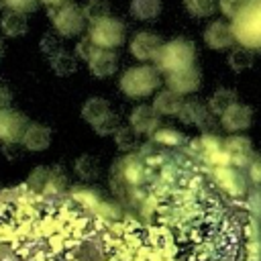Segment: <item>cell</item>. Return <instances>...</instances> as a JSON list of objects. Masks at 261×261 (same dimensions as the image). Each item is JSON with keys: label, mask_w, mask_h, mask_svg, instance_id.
Wrapping results in <instances>:
<instances>
[{"label": "cell", "mask_w": 261, "mask_h": 261, "mask_svg": "<svg viewBox=\"0 0 261 261\" xmlns=\"http://www.w3.org/2000/svg\"><path fill=\"white\" fill-rule=\"evenodd\" d=\"M161 86V71L153 65H135L128 67L120 80H118V88L120 92L130 98V100H141L147 98L151 94H155V90Z\"/></svg>", "instance_id": "cell-1"}, {"label": "cell", "mask_w": 261, "mask_h": 261, "mask_svg": "<svg viewBox=\"0 0 261 261\" xmlns=\"http://www.w3.org/2000/svg\"><path fill=\"white\" fill-rule=\"evenodd\" d=\"M196 63V45L190 39L177 37L163 43L159 55L155 57V65L161 73H171Z\"/></svg>", "instance_id": "cell-2"}, {"label": "cell", "mask_w": 261, "mask_h": 261, "mask_svg": "<svg viewBox=\"0 0 261 261\" xmlns=\"http://www.w3.org/2000/svg\"><path fill=\"white\" fill-rule=\"evenodd\" d=\"M232 31L241 45L261 49V0H249V4L232 18Z\"/></svg>", "instance_id": "cell-3"}, {"label": "cell", "mask_w": 261, "mask_h": 261, "mask_svg": "<svg viewBox=\"0 0 261 261\" xmlns=\"http://www.w3.org/2000/svg\"><path fill=\"white\" fill-rule=\"evenodd\" d=\"M88 35L102 49H118L126 39V27L116 16H106L96 22H90Z\"/></svg>", "instance_id": "cell-4"}, {"label": "cell", "mask_w": 261, "mask_h": 261, "mask_svg": "<svg viewBox=\"0 0 261 261\" xmlns=\"http://www.w3.org/2000/svg\"><path fill=\"white\" fill-rule=\"evenodd\" d=\"M51 20H53V27H55V31H57L59 37L73 39V37L82 35V31L86 29V20L88 18L84 14V8H80L73 2H69V4H63V6L53 8Z\"/></svg>", "instance_id": "cell-5"}, {"label": "cell", "mask_w": 261, "mask_h": 261, "mask_svg": "<svg viewBox=\"0 0 261 261\" xmlns=\"http://www.w3.org/2000/svg\"><path fill=\"white\" fill-rule=\"evenodd\" d=\"M31 120L27 114L14 108H6L0 112V141L2 143H22V137L29 128Z\"/></svg>", "instance_id": "cell-6"}, {"label": "cell", "mask_w": 261, "mask_h": 261, "mask_svg": "<svg viewBox=\"0 0 261 261\" xmlns=\"http://www.w3.org/2000/svg\"><path fill=\"white\" fill-rule=\"evenodd\" d=\"M163 47V41L157 33L153 31H139L135 33V37L130 39V55L137 57L139 61H155V57L159 55Z\"/></svg>", "instance_id": "cell-7"}, {"label": "cell", "mask_w": 261, "mask_h": 261, "mask_svg": "<svg viewBox=\"0 0 261 261\" xmlns=\"http://www.w3.org/2000/svg\"><path fill=\"white\" fill-rule=\"evenodd\" d=\"M165 84L169 90L186 96V94H194L200 84H202V73L200 69L194 65L190 67H184V69H177V71H171V73H165Z\"/></svg>", "instance_id": "cell-8"}, {"label": "cell", "mask_w": 261, "mask_h": 261, "mask_svg": "<svg viewBox=\"0 0 261 261\" xmlns=\"http://www.w3.org/2000/svg\"><path fill=\"white\" fill-rule=\"evenodd\" d=\"M128 124L139 135H153L161 126V114L153 108V104H139L128 114Z\"/></svg>", "instance_id": "cell-9"}, {"label": "cell", "mask_w": 261, "mask_h": 261, "mask_svg": "<svg viewBox=\"0 0 261 261\" xmlns=\"http://www.w3.org/2000/svg\"><path fill=\"white\" fill-rule=\"evenodd\" d=\"M234 41H237V37H234L232 24H226L222 20H214L204 29V43L214 51L230 49Z\"/></svg>", "instance_id": "cell-10"}, {"label": "cell", "mask_w": 261, "mask_h": 261, "mask_svg": "<svg viewBox=\"0 0 261 261\" xmlns=\"http://www.w3.org/2000/svg\"><path fill=\"white\" fill-rule=\"evenodd\" d=\"M177 118L184 122V124H192V126H200L202 130H210L212 124H210V118H212V112L208 108V104H202L198 100H186Z\"/></svg>", "instance_id": "cell-11"}, {"label": "cell", "mask_w": 261, "mask_h": 261, "mask_svg": "<svg viewBox=\"0 0 261 261\" xmlns=\"http://www.w3.org/2000/svg\"><path fill=\"white\" fill-rule=\"evenodd\" d=\"M88 69H90V73L94 77H100V80L110 77L118 69V55L114 53V49H102V47H98L96 53L88 61Z\"/></svg>", "instance_id": "cell-12"}, {"label": "cell", "mask_w": 261, "mask_h": 261, "mask_svg": "<svg viewBox=\"0 0 261 261\" xmlns=\"http://www.w3.org/2000/svg\"><path fill=\"white\" fill-rule=\"evenodd\" d=\"M253 122V110L247 106V104H241V102H234L230 108H226L222 114H220V124L222 128L230 130V133H239V130H245L249 128Z\"/></svg>", "instance_id": "cell-13"}, {"label": "cell", "mask_w": 261, "mask_h": 261, "mask_svg": "<svg viewBox=\"0 0 261 261\" xmlns=\"http://www.w3.org/2000/svg\"><path fill=\"white\" fill-rule=\"evenodd\" d=\"M51 139H53V135H51L49 126H45L41 122H31L27 133H24V137H22V145H24L27 151L41 153V151L49 149Z\"/></svg>", "instance_id": "cell-14"}, {"label": "cell", "mask_w": 261, "mask_h": 261, "mask_svg": "<svg viewBox=\"0 0 261 261\" xmlns=\"http://www.w3.org/2000/svg\"><path fill=\"white\" fill-rule=\"evenodd\" d=\"M224 151L232 165H247L249 159L253 157V143L249 137L234 135L224 141Z\"/></svg>", "instance_id": "cell-15"}, {"label": "cell", "mask_w": 261, "mask_h": 261, "mask_svg": "<svg viewBox=\"0 0 261 261\" xmlns=\"http://www.w3.org/2000/svg\"><path fill=\"white\" fill-rule=\"evenodd\" d=\"M216 177H218V184L222 186V190L228 192L230 196H243L247 192V184H245L243 175L239 173V169H234L230 165H220L216 169Z\"/></svg>", "instance_id": "cell-16"}, {"label": "cell", "mask_w": 261, "mask_h": 261, "mask_svg": "<svg viewBox=\"0 0 261 261\" xmlns=\"http://www.w3.org/2000/svg\"><path fill=\"white\" fill-rule=\"evenodd\" d=\"M184 96L173 92V90H163L153 98V108L161 114V116H177L181 106H184Z\"/></svg>", "instance_id": "cell-17"}, {"label": "cell", "mask_w": 261, "mask_h": 261, "mask_svg": "<svg viewBox=\"0 0 261 261\" xmlns=\"http://www.w3.org/2000/svg\"><path fill=\"white\" fill-rule=\"evenodd\" d=\"M47 59H49L51 71H53L55 75H59V77H69V75L75 73V69H77V55L65 51L63 47H61L59 51L51 53Z\"/></svg>", "instance_id": "cell-18"}, {"label": "cell", "mask_w": 261, "mask_h": 261, "mask_svg": "<svg viewBox=\"0 0 261 261\" xmlns=\"http://www.w3.org/2000/svg\"><path fill=\"white\" fill-rule=\"evenodd\" d=\"M0 29L6 37H22L29 29V22H27V16L24 12H18V10H12L8 8L2 18H0Z\"/></svg>", "instance_id": "cell-19"}, {"label": "cell", "mask_w": 261, "mask_h": 261, "mask_svg": "<svg viewBox=\"0 0 261 261\" xmlns=\"http://www.w3.org/2000/svg\"><path fill=\"white\" fill-rule=\"evenodd\" d=\"M110 110H112V108H110L108 100H104V98H100V96H94V98H90V100L84 102V106H82V118H84L90 126H94V124H96L98 120H102Z\"/></svg>", "instance_id": "cell-20"}, {"label": "cell", "mask_w": 261, "mask_h": 261, "mask_svg": "<svg viewBox=\"0 0 261 261\" xmlns=\"http://www.w3.org/2000/svg\"><path fill=\"white\" fill-rule=\"evenodd\" d=\"M163 10V0H130V14L137 20H155Z\"/></svg>", "instance_id": "cell-21"}, {"label": "cell", "mask_w": 261, "mask_h": 261, "mask_svg": "<svg viewBox=\"0 0 261 261\" xmlns=\"http://www.w3.org/2000/svg\"><path fill=\"white\" fill-rule=\"evenodd\" d=\"M237 98H239L237 92H232V90H228V88H218V90L210 96L208 108H210L212 114H218V116H220L226 108H230L234 102H239Z\"/></svg>", "instance_id": "cell-22"}, {"label": "cell", "mask_w": 261, "mask_h": 261, "mask_svg": "<svg viewBox=\"0 0 261 261\" xmlns=\"http://www.w3.org/2000/svg\"><path fill=\"white\" fill-rule=\"evenodd\" d=\"M73 169H75L77 177L84 181H94L100 175V163L92 155H80L73 163Z\"/></svg>", "instance_id": "cell-23"}, {"label": "cell", "mask_w": 261, "mask_h": 261, "mask_svg": "<svg viewBox=\"0 0 261 261\" xmlns=\"http://www.w3.org/2000/svg\"><path fill=\"white\" fill-rule=\"evenodd\" d=\"M220 0H184V8L194 18H208L216 12Z\"/></svg>", "instance_id": "cell-24"}, {"label": "cell", "mask_w": 261, "mask_h": 261, "mask_svg": "<svg viewBox=\"0 0 261 261\" xmlns=\"http://www.w3.org/2000/svg\"><path fill=\"white\" fill-rule=\"evenodd\" d=\"M114 143L120 151H135L139 147V133L130 124H120L114 133Z\"/></svg>", "instance_id": "cell-25"}, {"label": "cell", "mask_w": 261, "mask_h": 261, "mask_svg": "<svg viewBox=\"0 0 261 261\" xmlns=\"http://www.w3.org/2000/svg\"><path fill=\"white\" fill-rule=\"evenodd\" d=\"M151 137H153L155 143H159L163 147H177L186 141V137L177 128H171V126H159Z\"/></svg>", "instance_id": "cell-26"}, {"label": "cell", "mask_w": 261, "mask_h": 261, "mask_svg": "<svg viewBox=\"0 0 261 261\" xmlns=\"http://www.w3.org/2000/svg\"><path fill=\"white\" fill-rule=\"evenodd\" d=\"M228 65L234 69V71H245L253 65V55L249 51V47H239V49H232L230 55H228Z\"/></svg>", "instance_id": "cell-27"}, {"label": "cell", "mask_w": 261, "mask_h": 261, "mask_svg": "<svg viewBox=\"0 0 261 261\" xmlns=\"http://www.w3.org/2000/svg\"><path fill=\"white\" fill-rule=\"evenodd\" d=\"M118 126H120V118H118V114L116 112H108L102 120H98L92 128H94V133L98 135V137H114V133L118 130Z\"/></svg>", "instance_id": "cell-28"}, {"label": "cell", "mask_w": 261, "mask_h": 261, "mask_svg": "<svg viewBox=\"0 0 261 261\" xmlns=\"http://www.w3.org/2000/svg\"><path fill=\"white\" fill-rule=\"evenodd\" d=\"M84 14L90 22H96L100 18L110 16V4L106 0H88L84 6Z\"/></svg>", "instance_id": "cell-29"}, {"label": "cell", "mask_w": 261, "mask_h": 261, "mask_svg": "<svg viewBox=\"0 0 261 261\" xmlns=\"http://www.w3.org/2000/svg\"><path fill=\"white\" fill-rule=\"evenodd\" d=\"M53 173H55V169H51V167H45V165L35 167L31 171V175H29V184L35 190H41L43 184H49V179H53Z\"/></svg>", "instance_id": "cell-30"}, {"label": "cell", "mask_w": 261, "mask_h": 261, "mask_svg": "<svg viewBox=\"0 0 261 261\" xmlns=\"http://www.w3.org/2000/svg\"><path fill=\"white\" fill-rule=\"evenodd\" d=\"M96 49H98V45L92 41V37L88 35L86 39H82L77 45H75V55H77V59H82V61H90V57L96 53Z\"/></svg>", "instance_id": "cell-31"}, {"label": "cell", "mask_w": 261, "mask_h": 261, "mask_svg": "<svg viewBox=\"0 0 261 261\" xmlns=\"http://www.w3.org/2000/svg\"><path fill=\"white\" fill-rule=\"evenodd\" d=\"M247 4H249V0H220V2H218V8H220V12H222L224 16L234 18Z\"/></svg>", "instance_id": "cell-32"}, {"label": "cell", "mask_w": 261, "mask_h": 261, "mask_svg": "<svg viewBox=\"0 0 261 261\" xmlns=\"http://www.w3.org/2000/svg\"><path fill=\"white\" fill-rule=\"evenodd\" d=\"M24 145L22 143H2V153H4V157H8L10 161H14V159H20L22 155H24Z\"/></svg>", "instance_id": "cell-33"}, {"label": "cell", "mask_w": 261, "mask_h": 261, "mask_svg": "<svg viewBox=\"0 0 261 261\" xmlns=\"http://www.w3.org/2000/svg\"><path fill=\"white\" fill-rule=\"evenodd\" d=\"M41 0H6V6L12 8V10H18V12H33L37 8Z\"/></svg>", "instance_id": "cell-34"}, {"label": "cell", "mask_w": 261, "mask_h": 261, "mask_svg": "<svg viewBox=\"0 0 261 261\" xmlns=\"http://www.w3.org/2000/svg\"><path fill=\"white\" fill-rule=\"evenodd\" d=\"M247 169H249V177L253 179V184H261V157L259 155L253 153V157L247 163Z\"/></svg>", "instance_id": "cell-35"}, {"label": "cell", "mask_w": 261, "mask_h": 261, "mask_svg": "<svg viewBox=\"0 0 261 261\" xmlns=\"http://www.w3.org/2000/svg\"><path fill=\"white\" fill-rule=\"evenodd\" d=\"M61 49V43H59V39L57 37H53V35H45L43 39H41V51L49 57L51 53H55V51H59Z\"/></svg>", "instance_id": "cell-36"}, {"label": "cell", "mask_w": 261, "mask_h": 261, "mask_svg": "<svg viewBox=\"0 0 261 261\" xmlns=\"http://www.w3.org/2000/svg\"><path fill=\"white\" fill-rule=\"evenodd\" d=\"M10 102H12V92L8 90V86L0 84V112L10 108Z\"/></svg>", "instance_id": "cell-37"}, {"label": "cell", "mask_w": 261, "mask_h": 261, "mask_svg": "<svg viewBox=\"0 0 261 261\" xmlns=\"http://www.w3.org/2000/svg\"><path fill=\"white\" fill-rule=\"evenodd\" d=\"M45 6H49V8H57V6H63V4H69L71 0H41Z\"/></svg>", "instance_id": "cell-38"}, {"label": "cell", "mask_w": 261, "mask_h": 261, "mask_svg": "<svg viewBox=\"0 0 261 261\" xmlns=\"http://www.w3.org/2000/svg\"><path fill=\"white\" fill-rule=\"evenodd\" d=\"M4 8H8L6 6V0H0V10H4Z\"/></svg>", "instance_id": "cell-39"}, {"label": "cell", "mask_w": 261, "mask_h": 261, "mask_svg": "<svg viewBox=\"0 0 261 261\" xmlns=\"http://www.w3.org/2000/svg\"><path fill=\"white\" fill-rule=\"evenodd\" d=\"M0 57H2V41H0Z\"/></svg>", "instance_id": "cell-40"}]
</instances>
